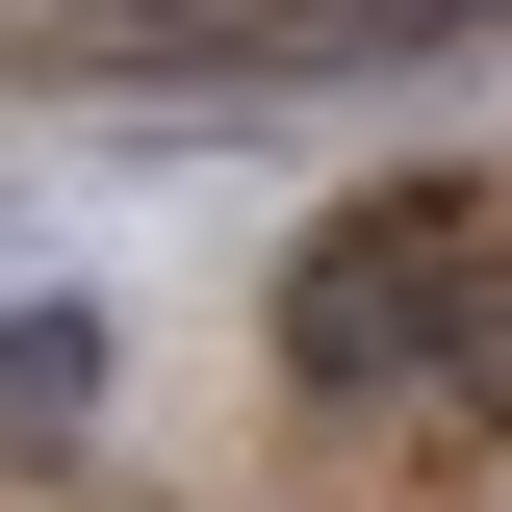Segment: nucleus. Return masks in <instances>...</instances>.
<instances>
[{
    "label": "nucleus",
    "instance_id": "nucleus-1",
    "mask_svg": "<svg viewBox=\"0 0 512 512\" xmlns=\"http://www.w3.org/2000/svg\"><path fill=\"white\" fill-rule=\"evenodd\" d=\"M461 256H487V231H461L436 180L333 205V231L282 256V384H308V410H359V384H410V359H436V282H461Z\"/></svg>",
    "mask_w": 512,
    "mask_h": 512
},
{
    "label": "nucleus",
    "instance_id": "nucleus-2",
    "mask_svg": "<svg viewBox=\"0 0 512 512\" xmlns=\"http://www.w3.org/2000/svg\"><path fill=\"white\" fill-rule=\"evenodd\" d=\"M77 410H103V308L26 282V308H0V436H77Z\"/></svg>",
    "mask_w": 512,
    "mask_h": 512
},
{
    "label": "nucleus",
    "instance_id": "nucleus-3",
    "mask_svg": "<svg viewBox=\"0 0 512 512\" xmlns=\"http://www.w3.org/2000/svg\"><path fill=\"white\" fill-rule=\"evenodd\" d=\"M410 384H436V410H512V256L436 282V359H410Z\"/></svg>",
    "mask_w": 512,
    "mask_h": 512
},
{
    "label": "nucleus",
    "instance_id": "nucleus-4",
    "mask_svg": "<svg viewBox=\"0 0 512 512\" xmlns=\"http://www.w3.org/2000/svg\"><path fill=\"white\" fill-rule=\"evenodd\" d=\"M103 26H256V0H103Z\"/></svg>",
    "mask_w": 512,
    "mask_h": 512
}]
</instances>
